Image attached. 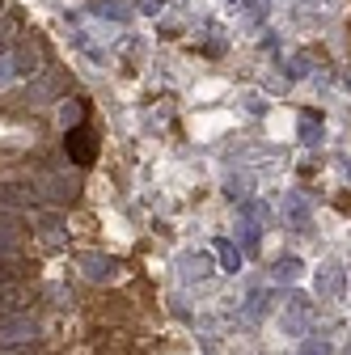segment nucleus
<instances>
[{
  "label": "nucleus",
  "mask_w": 351,
  "mask_h": 355,
  "mask_svg": "<svg viewBox=\"0 0 351 355\" xmlns=\"http://www.w3.org/2000/svg\"><path fill=\"white\" fill-rule=\"evenodd\" d=\"M318 288H322V292H343V271L334 275V266H322V275H318Z\"/></svg>",
  "instance_id": "423d86ee"
},
{
  "label": "nucleus",
  "mask_w": 351,
  "mask_h": 355,
  "mask_svg": "<svg viewBox=\"0 0 351 355\" xmlns=\"http://www.w3.org/2000/svg\"><path fill=\"white\" fill-rule=\"evenodd\" d=\"M0 5H5V0H0Z\"/></svg>",
  "instance_id": "1a4fd4ad"
},
{
  "label": "nucleus",
  "mask_w": 351,
  "mask_h": 355,
  "mask_svg": "<svg viewBox=\"0 0 351 355\" xmlns=\"http://www.w3.org/2000/svg\"><path fill=\"white\" fill-rule=\"evenodd\" d=\"M55 94H60V72H47L30 85V102H51Z\"/></svg>",
  "instance_id": "20e7f679"
},
{
  "label": "nucleus",
  "mask_w": 351,
  "mask_h": 355,
  "mask_svg": "<svg viewBox=\"0 0 351 355\" xmlns=\"http://www.w3.org/2000/svg\"><path fill=\"white\" fill-rule=\"evenodd\" d=\"M38 191L34 187H26V182H5L0 187V203H9V207H22V203H30Z\"/></svg>",
  "instance_id": "39448f33"
},
{
  "label": "nucleus",
  "mask_w": 351,
  "mask_h": 355,
  "mask_svg": "<svg viewBox=\"0 0 351 355\" xmlns=\"http://www.w3.org/2000/svg\"><path fill=\"white\" fill-rule=\"evenodd\" d=\"M9 60H13V72L17 76H34L38 72V47L26 38V42H17V47L9 51Z\"/></svg>",
  "instance_id": "f03ea898"
},
{
  "label": "nucleus",
  "mask_w": 351,
  "mask_h": 355,
  "mask_svg": "<svg viewBox=\"0 0 351 355\" xmlns=\"http://www.w3.org/2000/svg\"><path fill=\"white\" fill-rule=\"evenodd\" d=\"M17 38H22V13L9 9V17L0 21V55H9V51L17 47Z\"/></svg>",
  "instance_id": "7ed1b4c3"
},
{
  "label": "nucleus",
  "mask_w": 351,
  "mask_h": 355,
  "mask_svg": "<svg viewBox=\"0 0 351 355\" xmlns=\"http://www.w3.org/2000/svg\"><path fill=\"white\" fill-rule=\"evenodd\" d=\"M296 275V262H280V279H292Z\"/></svg>",
  "instance_id": "6e6552de"
},
{
  "label": "nucleus",
  "mask_w": 351,
  "mask_h": 355,
  "mask_svg": "<svg viewBox=\"0 0 351 355\" xmlns=\"http://www.w3.org/2000/svg\"><path fill=\"white\" fill-rule=\"evenodd\" d=\"M13 76H17V72H13V60H9V55H0V85H9Z\"/></svg>",
  "instance_id": "0eeeda50"
},
{
  "label": "nucleus",
  "mask_w": 351,
  "mask_h": 355,
  "mask_svg": "<svg viewBox=\"0 0 351 355\" xmlns=\"http://www.w3.org/2000/svg\"><path fill=\"white\" fill-rule=\"evenodd\" d=\"M68 157L76 165H89L94 161V131L89 127H72L68 131Z\"/></svg>",
  "instance_id": "f257e3e1"
}]
</instances>
